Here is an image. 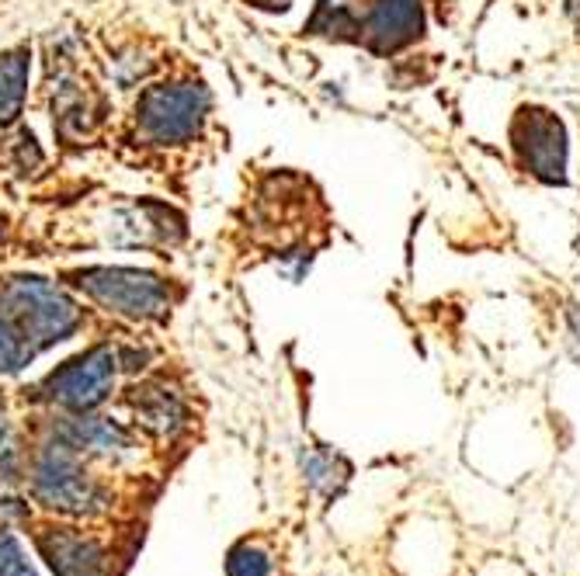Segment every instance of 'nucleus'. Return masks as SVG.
I'll list each match as a JSON object with an SVG mask.
<instances>
[{
    "label": "nucleus",
    "mask_w": 580,
    "mask_h": 576,
    "mask_svg": "<svg viewBox=\"0 0 580 576\" xmlns=\"http://www.w3.org/2000/svg\"><path fill=\"white\" fill-rule=\"evenodd\" d=\"M0 309L35 354L56 341H66L84 320L81 306L60 285L35 275L11 278L0 288Z\"/></svg>",
    "instance_id": "1"
},
{
    "label": "nucleus",
    "mask_w": 580,
    "mask_h": 576,
    "mask_svg": "<svg viewBox=\"0 0 580 576\" xmlns=\"http://www.w3.org/2000/svg\"><path fill=\"white\" fill-rule=\"evenodd\" d=\"M84 292L108 313L126 320H164L171 309V288L164 278L136 268H87L77 275Z\"/></svg>",
    "instance_id": "2"
},
{
    "label": "nucleus",
    "mask_w": 580,
    "mask_h": 576,
    "mask_svg": "<svg viewBox=\"0 0 580 576\" xmlns=\"http://www.w3.org/2000/svg\"><path fill=\"white\" fill-rule=\"evenodd\" d=\"M139 129L150 142H188L205 122L209 94L202 84H157L139 98Z\"/></svg>",
    "instance_id": "3"
},
{
    "label": "nucleus",
    "mask_w": 580,
    "mask_h": 576,
    "mask_svg": "<svg viewBox=\"0 0 580 576\" xmlns=\"http://www.w3.org/2000/svg\"><path fill=\"white\" fill-rule=\"evenodd\" d=\"M32 483L39 500L63 514H91L102 508L98 483L81 469L74 445L66 441H56L39 455Z\"/></svg>",
    "instance_id": "4"
},
{
    "label": "nucleus",
    "mask_w": 580,
    "mask_h": 576,
    "mask_svg": "<svg viewBox=\"0 0 580 576\" xmlns=\"http://www.w3.org/2000/svg\"><path fill=\"white\" fill-rule=\"evenodd\" d=\"M112 382H115V351L91 348L45 378L42 393L56 406H66V410H74V414H87L108 399Z\"/></svg>",
    "instance_id": "5"
},
{
    "label": "nucleus",
    "mask_w": 580,
    "mask_h": 576,
    "mask_svg": "<svg viewBox=\"0 0 580 576\" xmlns=\"http://www.w3.org/2000/svg\"><path fill=\"white\" fill-rule=\"evenodd\" d=\"M515 150L531 171L546 184L567 181V136L560 118L542 108H525L515 122Z\"/></svg>",
    "instance_id": "6"
},
{
    "label": "nucleus",
    "mask_w": 580,
    "mask_h": 576,
    "mask_svg": "<svg viewBox=\"0 0 580 576\" xmlns=\"http://www.w3.org/2000/svg\"><path fill=\"white\" fill-rule=\"evenodd\" d=\"M39 548L56 576H108V556L98 538L84 532H42Z\"/></svg>",
    "instance_id": "7"
},
{
    "label": "nucleus",
    "mask_w": 580,
    "mask_h": 576,
    "mask_svg": "<svg viewBox=\"0 0 580 576\" xmlns=\"http://www.w3.org/2000/svg\"><path fill=\"white\" fill-rule=\"evenodd\" d=\"M424 32L421 0H376L366 35L376 53H397Z\"/></svg>",
    "instance_id": "8"
},
{
    "label": "nucleus",
    "mask_w": 580,
    "mask_h": 576,
    "mask_svg": "<svg viewBox=\"0 0 580 576\" xmlns=\"http://www.w3.org/2000/svg\"><path fill=\"white\" fill-rule=\"evenodd\" d=\"M133 410H136V420L143 427L157 430V435H175V430L184 424L181 399L171 390H164V386H143V390H136Z\"/></svg>",
    "instance_id": "9"
},
{
    "label": "nucleus",
    "mask_w": 580,
    "mask_h": 576,
    "mask_svg": "<svg viewBox=\"0 0 580 576\" xmlns=\"http://www.w3.org/2000/svg\"><path fill=\"white\" fill-rule=\"evenodd\" d=\"M29 94V50L0 56V126L14 122Z\"/></svg>",
    "instance_id": "10"
},
{
    "label": "nucleus",
    "mask_w": 580,
    "mask_h": 576,
    "mask_svg": "<svg viewBox=\"0 0 580 576\" xmlns=\"http://www.w3.org/2000/svg\"><path fill=\"white\" fill-rule=\"evenodd\" d=\"M63 441L74 445V448H87V451H98V455H118L129 448V435L118 424L112 420H94V417H77L70 420L63 430Z\"/></svg>",
    "instance_id": "11"
},
{
    "label": "nucleus",
    "mask_w": 580,
    "mask_h": 576,
    "mask_svg": "<svg viewBox=\"0 0 580 576\" xmlns=\"http://www.w3.org/2000/svg\"><path fill=\"white\" fill-rule=\"evenodd\" d=\"M35 358V351L21 341V333L14 330V323L4 317V309H0V372H18L25 369Z\"/></svg>",
    "instance_id": "12"
},
{
    "label": "nucleus",
    "mask_w": 580,
    "mask_h": 576,
    "mask_svg": "<svg viewBox=\"0 0 580 576\" xmlns=\"http://www.w3.org/2000/svg\"><path fill=\"white\" fill-rule=\"evenodd\" d=\"M226 573L230 576H272V559H268V552H261L254 545H236L230 552Z\"/></svg>",
    "instance_id": "13"
},
{
    "label": "nucleus",
    "mask_w": 580,
    "mask_h": 576,
    "mask_svg": "<svg viewBox=\"0 0 580 576\" xmlns=\"http://www.w3.org/2000/svg\"><path fill=\"white\" fill-rule=\"evenodd\" d=\"M0 576H35L25 548L8 532H0Z\"/></svg>",
    "instance_id": "14"
},
{
    "label": "nucleus",
    "mask_w": 580,
    "mask_h": 576,
    "mask_svg": "<svg viewBox=\"0 0 580 576\" xmlns=\"http://www.w3.org/2000/svg\"><path fill=\"white\" fill-rule=\"evenodd\" d=\"M334 472H345L341 462L330 459V455H309L306 459V476H309V483L313 487H320V490H334L341 479H334Z\"/></svg>",
    "instance_id": "15"
},
{
    "label": "nucleus",
    "mask_w": 580,
    "mask_h": 576,
    "mask_svg": "<svg viewBox=\"0 0 580 576\" xmlns=\"http://www.w3.org/2000/svg\"><path fill=\"white\" fill-rule=\"evenodd\" d=\"M251 4H257V8H272V11H282V8H288V0H251Z\"/></svg>",
    "instance_id": "16"
},
{
    "label": "nucleus",
    "mask_w": 580,
    "mask_h": 576,
    "mask_svg": "<svg viewBox=\"0 0 580 576\" xmlns=\"http://www.w3.org/2000/svg\"><path fill=\"white\" fill-rule=\"evenodd\" d=\"M570 333H573V341L580 348V309H573V313H570Z\"/></svg>",
    "instance_id": "17"
},
{
    "label": "nucleus",
    "mask_w": 580,
    "mask_h": 576,
    "mask_svg": "<svg viewBox=\"0 0 580 576\" xmlns=\"http://www.w3.org/2000/svg\"><path fill=\"white\" fill-rule=\"evenodd\" d=\"M570 14L577 18V25H580V0H570Z\"/></svg>",
    "instance_id": "18"
}]
</instances>
